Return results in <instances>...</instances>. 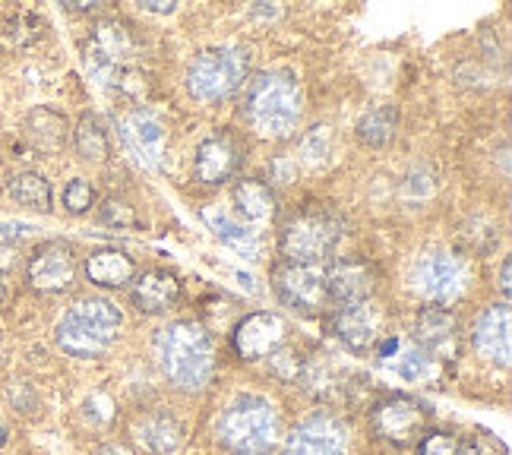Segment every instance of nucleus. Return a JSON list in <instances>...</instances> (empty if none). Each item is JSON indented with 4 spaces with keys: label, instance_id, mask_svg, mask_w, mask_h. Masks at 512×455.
Returning <instances> with one entry per match:
<instances>
[{
    "label": "nucleus",
    "instance_id": "1",
    "mask_svg": "<svg viewBox=\"0 0 512 455\" xmlns=\"http://www.w3.org/2000/svg\"><path fill=\"white\" fill-rule=\"evenodd\" d=\"M244 117L260 136H288L301 121V86L285 70L256 73L244 89Z\"/></svg>",
    "mask_w": 512,
    "mask_h": 455
},
{
    "label": "nucleus",
    "instance_id": "2",
    "mask_svg": "<svg viewBox=\"0 0 512 455\" xmlns=\"http://www.w3.org/2000/svg\"><path fill=\"white\" fill-rule=\"evenodd\" d=\"M155 354L165 377L181 389H203L215 370V348L203 326L190 320L168 323L155 335Z\"/></svg>",
    "mask_w": 512,
    "mask_h": 455
},
{
    "label": "nucleus",
    "instance_id": "3",
    "mask_svg": "<svg viewBox=\"0 0 512 455\" xmlns=\"http://www.w3.org/2000/svg\"><path fill=\"white\" fill-rule=\"evenodd\" d=\"M124 316L105 298H86L76 301L64 320L57 323V345L67 351L70 358H98L111 342L117 329H121Z\"/></svg>",
    "mask_w": 512,
    "mask_h": 455
},
{
    "label": "nucleus",
    "instance_id": "4",
    "mask_svg": "<svg viewBox=\"0 0 512 455\" xmlns=\"http://www.w3.org/2000/svg\"><path fill=\"white\" fill-rule=\"evenodd\" d=\"M279 437V418L260 395H244L219 418V443L234 455H266Z\"/></svg>",
    "mask_w": 512,
    "mask_h": 455
},
{
    "label": "nucleus",
    "instance_id": "5",
    "mask_svg": "<svg viewBox=\"0 0 512 455\" xmlns=\"http://www.w3.org/2000/svg\"><path fill=\"white\" fill-rule=\"evenodd\" d=\"M342 237V222L339 215H332L323 206H307L301 212H294L291 219L282 225L279 247L285 263H307L317 266L323 256L336 250Z\"/></svg>",
    "mask_w": 512,
    "mask_h": 455
},
{
    "label": "nucleus",
    "instance_id": "6",
    "mask_svg": "<svg viewBox=\"0 0 512 455\" xmlns=\"http://www.w3.org/2000/svg\"><path fill=\"white\" fill-rule=\"evenodd\" d=\"M250 54L244 48H209L187 70V89L196 102H225L247 79Z\"/></svg>",
    "mask_w": 512,
    "mask_h": 455
},
{
    "label": "nucleus",
    "instance_id": "7",
    "mask_svg": "<svg viewBox=\"0 0 512 455\" xmlns=\"http://www.w3.org/2000/svg\"><path fill=\"white\" fill-rule=\"evenodd\" d=\"M272 291L279 298L301 310V313H317L329 298H326V272L320 266L307 263H282L272 269Z\"/></svg>",
    "mask_w": 512,
    "mask_h": 455
},
{
    "label": "nucleus",
    "instance_id": "8",
    "mask_svg": "<svg viewBox=\"0 0 512 455\" xmlns=\"http://www.w3.org/2000/svg\"><path fill=\"white\" fill-rule=\"evenodd\" d=\"M26 279L35 291H42V294H64L76 279L73 250L64 241L38 244L29 256V263H26Z\"/></svg>",
    "mask_w": 512,
    "mask_h": 455
},
{
    "label": "nucleus",
    "instance_id": "9",
    "mask_svg": "<svg viewBox=\"0 0 512 455\" xmlns=\"http://www.w3.org/2000/svg\"><path fill=\"white\" fill-rule=\"evenodd\" d=\"M348 446V430L332 414H310L288 433L282 455H342Z\"/></svg>",
    "mask_w": 512,
    "mask_h": 455
},
{
    "label": "nucleus",
    "instance_id": "10",
    "mask_svg": "<svg viewBox=\"0 0 512 455\" xmlns=\"http://www.w3.org/2000/svg\"><path fill=\"white\" fill-rule=\"evenodd\" d=\"M288 339V323L279 313L256 310L234 326V351L244 361H263L272 351H279Z\"/></svg>",
    "mask_w": 512,
    "mask_h": 455
},
{
    "label": "nucleus",
    "instance_id": "11",
    "mask_svg": "<svg viewBox=\"0 0 512 455\" xmlns=\"http://www.w3.org/2000/svg\"><path fill=\"white\" fill-rule=\"evenodd\" d=\"M427 421V405H421L418 399H408V395H389L377 408H373V427L386 440L405 446L415 437H421Z\"/></svg>",
    "mask_w": 512,
    "mask_h": 455
},
{
    "label": "nucleus",
    "instance_id": "12",
    "mask_svg": "<svg viewBox=\"0 0 512 455\" xmlns=\"http://www.w3.org/2000/svg\"><path fill=\"white\" fill-rule=\"evenodd\" d=\"M462 266L449 253H427L415 266V288L430 304H449L462 294Z\"/></svg>",
    "mask_w": 512,
    "mask_h": 455
},
{
    "label": "nucleus",
    "instance_id": "13",
    "mask_svg": "<svg viewBox=\"0 0 512 455\" xmlns=\"http://www.w3.org/2000/svg\"><path fill=\"white\" fill-rule=\"evenodd\" d=\"M241 165V143L234 140L231 133H215L209 140L200 143L193 155V177L200 184H212L219 187L228 177H234Z\"/></svg>",
    "mask_w": 512,
    "mask_h": 455
},
{
    "label": "nucleus",
    "instance_id": "14",
    "mask_svg": "<svg viewBox=\"0 0 512 455\" xmlns=\"http://www.w3.org/2000/svg\"><path fill=\"white\" fill-rule=\"evenodd\" d=\"M373 285H377V272L364 260H339L326 272V298L342 307L370 301Z\"/></svg>",
    "mask_w": 512,
    "mask_h": 455
},
{
    "label": "nucleus",
    "instance_id": "15",
    "mask_svg": "<svg viewBox=\"0 0 512 455\" xmlns=\"http://www.w3.org/2000/svg\"><path fill=\"white\" fill-rule=\"evenodd\" d=\"M336 335L345 342L348 351L354 354H367L373 345L380 342V329H383V313L380 307H373L370 301H361V304H351V307H342L336 323H332Z\"/></svg>",
    "mask_w": 512,
    "mask_h": 455
},
{
    "label": "nucleus",
    "instance_id": "16",
    "mask_svg": "<svg viewBox=\"0 0 512 455\" xmlns=\"http://www.w3.org/2000/svg\"><path fill=\"white\" fill-rule=\"evenodd\" d=\"M133 54V38L117 19H98L86 38V57L95 70H117Z\"/></svg>",
    "mask_w": 512,
    "mask_h": 455
},
{
    "label": "nucleus",
    "instance_id": "17",
    "mask_svg": "<svg viewBox=\"0 0 512 455\" xmlns=\"http://www.w3.org/2000/svg\"><path fill=\"white\" fill-rule=\"evenodd\" d=\"M130 298L140 313L159 316V313H168L177 301H181V282H177V275L168 269H146V272L136 275Z\"/></svg>",
    "mask_w": 512,
    "mask_h": 455
},
{
    "label": "nucleus",
    "instance_id": "18",
    "mask_svg": "<svg viewBox=\"0 0 512 455\" xmlns=\"http://www.w3.org/2000/svg\"><path fill=\"white\" fill-rule=\"evenodd\" d=\"M512 313L509 304H494L481 313V320L475 326V348L481 358L494 361L500 367L509 364V351H512Z\"/></svg>",
    "mask_w": 512,
    "mask_h": 455
},
{
    "label": "nucleus",
    "instance_id": "19",
    "mask_svg": "<svg viewBox=\"0 0 512 455\" xmlns=\"http://www.w3.org/2000/svg\"><path fill=\"white\" fill-rule=\"evenodd\" d=\"M67 136H70V124L61 111L54 108H35L26 117V140L35 152L42 155H57L67 146Z\"/></svg>",
    "mask_w": 512,
    "mask_h": 455
},
{
    "label": "nucleus",
    "instance_id": "20",
    "mask_svg": "<svg viewBox=\"0 0 512 455\" xmlns=\"http://www.w3.org/2000/svg\"><path fill=\"white\" fill-rule=\"evenodd\" d=\"M136 275V263L124 250H95L86 256V279L98 288H127Z\"/></svg>",
    "mask_w": 512,
    "mask_h": 455
},
{
    "label": "nucleus",
    "instance_id": "21",
    "mask_svg": "<svg viewBox=\"0 0 512 455\" xmlns=\"http://www.w3.org/2000/svg\"><path fill=\"white\" fill-rule=\"evenodd\" d=\"M136 437H140L146 452L168 455V452H174L177 446H181L184 427L177 424V418H171V414L155 411V414H146V418L140 421V427H136Z\"/></svg>",
    "mask_w": 512,
    "mask_h": 455
},
{
    "label": "nucleus",
    "instance_id": "22",
    "mask_svg": "<svg viewBox=\"0 0 512 455\" xmlns=\"http://www.w3.org/2000/svg\"><path fill=\"white\" fill-rule=\"evenodd\" d=\"M415 339L427 351H443L456 339V316L446 307H424L415 323Z\"/></svg>",
    "mask_w": 512,
    "mask_h": 455
},
{
    "label": "nucleus",
    "instance_id": "23",
    "mask_svg": "<svg viewBox=\"0 0 512 455\" xmlns=\"http://www.w3.org/2000/svg\"><path fill=\"white\" fill-rule=\"evenodd\" d=\"M234 206L244 215L247 222H269L275 215V193L269 184L263 181H253V177H244V181L234 184Z\"/></svg>",
    "mask_w": 512,
    "mask_h": 455
},
{
    "label": "nucleus",
    "instance_id": "24",
    "mask_svg": "<svg viewBox=\"0 0 512 455\" xmlns=\"http://www.w3.org/2000/svg\"><path fill=\"white\" fill-rule=\"evenodd\" d=\"M399 130V111L396 105H377L358 121V140L370 149H383Z\"/></svg>",
    "mask_w": 512,
    "mask_h": 455
},
{
    "label": "nucleus",
    "instance_id": "25",
    "mask_svg": "<svg viewBox=\"0 0 512 455\" xmlns=\"http://www.w3.org/2000/svg\"><path fill=\"white\" fill-rule=\"evenodd\" d=\"M10 196L19 206L35 209V212H48L51 209V184H48V177H42L38 171L16 174L10 181Z\"/></svg>",
    "mask_w": 512,
    "mask_h": 455
},
{
    "label": "nucleus",
    "instance_id": "26",
    "mask_svg": "<svg viewBox=\"0 0 512 455\" xmlns=\"http://www.w3.org/2000/svg\"><path fill=\"white\" fill-rule=\"evenodd\" d=\"M73 143H76V152H80L86 162H105V158L111 155L108 133L102 130V124H98L92 114L80 117V124H76V130H73Z\"/></svg>",
    "mask_w": 512,
    "mask_h": 455
},
{
    "label": "nucleus",
    "instance_id": "27",
    "mask_svg": "<svg viewBox=\"0 0 512 455\" xmlns=\"http://www.w3.org/2000/svg\"><path fill=\"white\" fill-rule=\"evenodd\" d=\"M203 219H206V225L222 237L225 244H231V247H238V250H244L247 256H256V237L244 228V225H238V222H231L228 215L222 212V209H215V206H206L203 209Z\"/></svg>",
    "mask_w": 512,
    "mask_h": 455
},
{
    "label": "nucleus",
    "instance_id": "28",
    "mask_svg": "<svg viewBox=\"0 0 512 455\" xmlns=\"http://www.w3.org/2000/svg\"><path fill=\"white\" fill-rule=\"evenodd\" d=\"M130 127H133V140L140 143L143 152H149L152 158L162 152V146H165V130H162V124L155 121L152 114L136 111V114L130 117Z\"/></svg>",
    "mask_w": 512,
    "mask_h": 455
},
{
    "label": "nucleus",
    "instance_id": "29",
    "mask_svg": "<svg viewBox=\"0 0 512 455\" xmlns=\"http://www.w3.org/2000/svg\"><path fill=\"white\" fill-rule=\"evenodd\" d=\"M301 370H304V358L298 351H272L269 354V373L275 380H282V383H294V380H301Z\"/></svg>",
    "mask_w": 512,
    "mask_h": 455
},
{
    "label": "nucleus",
    "instance_id": "30",
    "mask_svg": "<svg viewBox=\"0 0 512 455\" xmlns=\"http://www.w3.org/2000/svg\"><path fill=\"white\" fill-rule=\"evenodd\" d=\"M332 152V136L326 127H310L304 133V140H301V155H304V162L310 165H323L326 158Z\"/></svg>",
    "mask_w": 512,
    "mask_h": 455
},
{
    "label": "nucleus",
    "instance_id": "31",
    "mask_svg": "<svg viewBox=\"0 0 512 455\" xmlns=\"http://www.w3.org/2000/svg\"><path fill=\"white\" fill-rule=\"evenodd\" d=\"M98 215H102V222L111 228H140V215H136V209L124 200H117V196L105 200L102 209H98Z\"/></svg>",
    "mask_w": 512,
    "mask_h": 455
},
{
    "label": "nucleus",
    "instance_id": "32",
    "mask_svg": "<svg viewBox=\"0 0 512 455\" xmlns=\"http://www.w3.org/2000/svg\"><path fill=\"white\" fill-rule=\"evenodd\" d=\"M95 206V187L89 181H83V177H76V181H70L64 187V209L73 212V215H86L89 209Z\"/></svg>",
    "mask_w": 512,
    "mask_h": 455
},
{
    "label": "nucleus",
    "instance_id": "33",
    "mask_svg": "<svg viewBox=\"0 0 512 455\" xmlns=\"http://www.w3.org/2000/svg\"><path fill=\"white\" fill-rule=\"evenodd\" d=\"M45 32V19L35 13H19L16 19H10V35L16 38L19 45H32L38 42Z\"/></svg>",
    "mask_w": 512,
    "mask_h": 455
},
{
    "label": "nucleus",
    "instance_id": "34",
    "mask_svg": "<svg viewBox=\"0 0 512 455\" xmlns=\"http://www.w3.org/2000/svg\"><path fill=\"white\" fill-rule=\"evenodd\" d=\"M459 452V440L452 433L443 430H433L418 443V455H456Z\"/></svg>",
    "mask_w": 512,
    "mask_h": 455
},
{
    "label": "nucleus",
    "instance_id": "35",
    "mask_svg": "<svg viewBox=\"0 0 512 455\" xmlns=\"http://www.w3.org/2000/svg\"><path fill=\"white\" fill-rule=\"evenodd\" d=\"M399 373L405 380H421L427 373V354H421V351L405 354V358L399 361Z\"/></svg>",
    "mask_w": 512,
    "mask_h": 455
},
{
    "label": "nucleus",
    "instance_id": "36",
    "mask_svg": "<svg viewBox=\"0 0 512 455\" xmlns=\"http://www.w3.org/2000/svg\"><path fill=\"white\" fill-rule=\"evenodd\" d=\"M143 73H136V70H124L121 79H117V86H121V92H130L133 98H140L146 92V83H143Z\"/></svg>",
    "mask_w": 512,
    "mask_h": 455
},
{
    "label": "nucleus",
    "instance_id": "37",
    "mask_svg": "<svg viewBox=\"0 0 512 455\" xmlns=\"http://www.w3.org/2000/svg\"><path fill=\"white\" fill-rule=\"evenodd\" d=\"M29 231V225H0V247L4 244H10V241H16L19 234H26Z\"/></svg>",
    "mask_w": 512,
    "mask_h": 455
},
{
    "label": "nucleus",
    "instance_id": "38",
    "mask_svg": "<svg viewBox=\"0 0 512 455\" xmlns=\"http://www.w3.org/2000/svg\"><path fill=\"white\" fill-rule=\"evenodd\" d=\"M500 291H503V298H509V291H512V260H503V269H500Z\"/></svg>",
    "mask_w": 512,
    "mask_h": 455
},
{
    "label": "nucleus",
    "instance_id": "39",
    "mask_svg": "<svg viewBox=\"0 0 512 455\" xmlns=\"http://www.w3.org/2000/svg\"><path fill=\"white\" fill-rule=\"evenodd\" d=\"M140 7H143V10H149V13H171V10H174L171 0H143Z\"/></svg>",
    "mask_w": 512,
    "mask_h": 455
},
{
    "label": "nucleus",
    "instance_id": "40",
    "mask_svg": "<svg viewBox=\"0 0 512 455\" xmlns=\"http://www.w3.org/2000/svg\"><path fill=\"white\" fill-rule=\"evenodd\" d=\"M95 455H133V452H130V446H124V443H105Z\"/></svg>",
    "mask_w": 512,
    "mask_h": 455
},
{
    "label": "nucleus",
    "instance_id": "41",
    "mask_svg": "<svg viewBox=\"0 0 512 455\" xmlns=\"http://www.w3.org/2000/svg\"><path fill=\"white\" fill-rule=\"evenodd\" d=\"M67 10H76V13H92L98 4H95V0H70V4H64Z\"/></svg>",
    "mask_w": 512,
    "mask_h": 455
},
{
    "label": "nucleus",
    "instance_id": "42",
    "mask_svg": "<svg viewBox=\"0 0 512 455\" xmlns=\"http://www.w3.org/2000/svg\"><path fill=\"white\" fill-rule=\"evenodd\" d=\"M396 348H399V342H396V339H386V342L380 345V354H383V358H389V354L396 351Z\"/></svg>",
    "mask_w": 512,
    "mask_h": 455
},
{
    "label": "nucleus",
    "instance_id": "43",
    "mask_svg": "<svg viewBox=\"0 0 512 455\" xmlns=\"http://www.w3.org/2000/svg\"><path fill=\"white\" fill-rule=\"evenodd\" d=\"M7 443V424H4V418H0V446Z\"/></svg>",
    "mask_w": 512,
    "mask_h": 455
},
{
    "label": "nucleus",
    "instance_id": "44",
    "mask_svg": "<svg viewBox=\"0 0 512 455\" xmlns=\"http://www.w3.org/2000/svg\"><path fill=\"white\" fill-rule=\"evenodd\" d=\"M4 298H7V282H4V275H0V304H4Z\"/></svg>",
    "mask_w": 512,
    "mask_h": 455
},
{
    "label": "nucleus",
    "instance_id": "45",
    "mask_svg": "<svg viewBox=\"0 0 512 455\" xmlns=\"http://www.w3.org/2000/svg\"><path fill=\"white\" fill-rule=\"evenodd\" d=\"M456 455H481V449H475V446H468L465 452H456Z\"/></svg>",
    "mask_w": 512,
    "mask_h": 455
}]
</instances>
